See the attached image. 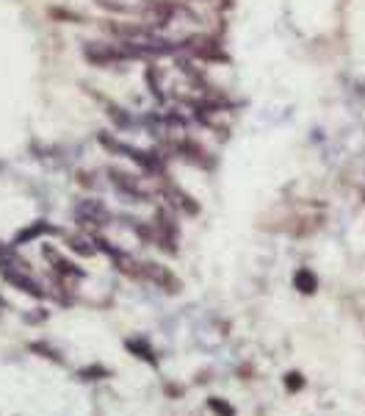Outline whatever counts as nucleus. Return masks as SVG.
<instances>
[{"instance_id":"nucleus-1","label":"nucleus","mask_w":365,"mask_h":416,"mask_svg":"<svg viewBox=\"0 0 365 416\" xmlns=\"http://www.w3.org/2000/svg\"><path fill=\"white\" fill-rule=\"evenodd\" d=\"M25 266H28V264H20V261L14 264L12 258H0V277H3L6 284H12L14 289H20V292H25V294H31V297H36V300H42V297H45V289L25 272Z\"/></svg>"},{"instance_id":"nucleus-2","label":"nucleus","mask_w":365,"mask_h":416,"mask_svg":"<svg viewBox=\"0 0 365 416\" xmlns=\"http://www.w3.org/2000/svg\"><path fill=\"white\" fill-rule=\"evenodd\" d=\"M141 275L147 277V281H153L158 289H166L169 294L180 292V281L166 266H161V264H141Z\"/></svg>"},{"instance_id":"nucleus-3","label":"nucleus","mask_w":365,"mask_h":416,"mask_svg":"<svg viewBox=\"0 0 365 416\" xmlns=\"http://www.w3.org/2000/svg\"><path fill=\"white\" fill-rule=\"evenodd\" d=\"M125 350L133 356V358H141V361H147L150 367H158V353H155V347L144 338V336H130L125 338Z\"/></svg>"},{"instance_id":"nucleus-4","label":"nucleus","mask_w":365,"mask_h":416,"mask_svg":"<svg viewBox=\"0 0 365 416\" xmlns=\"http://www.w3.org/2000/svg\"><path fill=\"white\" fill-rule=\"evenodd\" d=\"M45 258L47 261H53L55 264V272H61V275H66V277H84V269H78L72 261H66L58 250H53V247H45Z\"/></svg>"},{"instance_id":"nucleus-5","label":"nucleus","mask_w":365,"mask_h":416,"mask_svg":"<svg viewBox=\"0 0 365 416\" xmlns=\"http://www.w3.org/2000/svg\"><path fill=\"white\" fill-rule=\"evenodd\" d=\"M294 286L302 292V294H316L318 292V277L310 266H302L294 272Z\"/></svg>"},{"instance_id":"nucleus-6","label":"nucleus","mask_w":365,"mask_h":416,"mask_svg":"<svg viewBox=\"0 0 365 416\" xmlns=\"http://www.w3.org/2000/svg\"><path fill=\"white\" fill-rule=\"evenodd\" d=\"M78 217H81V222H97V225H105V222H108V211H105L100 203H95V200L81 205Z\"/></svg>"},{"instance_id":"nucleus-7","label":"nucleus","mask_w":365,"mask_h":416,"mask_svg":"<svg viewBox=\"0 0 365 416\" xmlns=\"http://www.w3.org/2000/svg\"><path fill=\"white\" fill-rule=\"evenodd\" d=\"M42 233H55V228L47 225V222H36V225H31L28 231H20V233L14 236V247H20V244H25V242H34V239L42 236Z\"/></svg>"},{"instance_id":"nucleus-8","label":"nucleus","mask_w":365,"mask_h":416,"mask_svg":"<svg viewBox=\"0 0 365 416\" xmlns=\"http://www.w3.org/2000/svg\"><path fill=\"white\" fill-rule=\"evenodd\" d=\"M78 378H81V380H105V378H111V369H108V367H100V364H92V367H84V369L78 372Z\"/></svg>"},{"instance_id":"nucleus-9","label":"nucleus","mask_w":365,"mask_h":416,"mask_svg":"<svg viewBox=\"0 0 365 416\" xmlns=\"http://www.w3.org/2000/svg\"><path fill=\"white\" fill-rule=\"evenodd\" d=\"M31 350H34V353H39L42 358L53 361V364H64V358L58 356V350H53V347H50V344H45V341H34V344H31Z\"/></svg>"},{"instance_id":"nucleus-10","label":"nucleus","mask_w":365,"mask_h":416,"mask_svg":"<svg viewBox=\"0 0 365 416\" xmlns=\"http://www.w3.org/2000/svg\"><path fill=\"white\" fill-rule=\"evenodd\" d=\"M207 408H210L216 416H236V408H233L230 402H225V400H218V397H210V400H207Z\"/></svg>"},{"instance_id":"nucleus-11","label":"nucleus","mask_w":365,"mask_h":416,"mask_svg":"<svg viewBox=\"0 0 365 416\" xmlns=\"http://www.w3.org/2000/svg\"><path fill=\"white\" fill-rule=\"evenodd\" d=\"M69 244H72V250H75V253H81V255H95V247H89V242H86V239L69 236Z\"/></svg>"},{"instance_id":"nucleus-12","label":"nucleus","mask_w":365,"mask_h":416,"mask_svg":"<svg viewBox=\"0 0 365 416\" xmlns=\"http://www.w3.org/2000/svg\"><path fill=\"white\" fill-rule=\"evenodd\" d=\"M302 386H305V378H302L299 372H288V375H285V389H288V391H299Z\"/></svg>"}]
</instances>
